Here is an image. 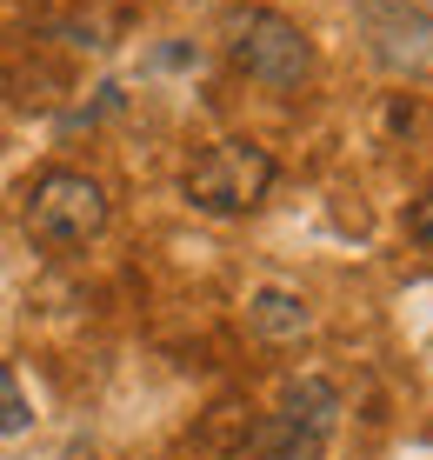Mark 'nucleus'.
<instances>
[{"instance_id": "obj_1", "label": "nucleus", "mask_w": 433, "mask_h": 460, "mask_svg": "<svg viewBox=\"0 0 433 460\" xmlns=\"http://www.w3.org/2000/svg\"><path fill=\"white\" fill-rule=\"evenodd\" d=\"M107 214H114L107 208V187L93 181V173H80V167H47L40 181L27 187V200H21V227L34 234L40 247H54V253L101 241Z\"/></svg>"}, {"instance_id": "obj_2", "label": "nucleus", "mask_w": 433, "mask_h": 460, "mask_svg": "<svg viewBox=\"0 0 433 460\" xmlns=\"http://www.w3.org/2000/svg\"><path fill=\"white\" fill-rule=\"evenodd\" d=\"M274 154L261 147V140H214L207 154H194V167H187V200H194L200 214L214 220H234V214H253L267 194H274Z\"/></svg>"}, {"instance_id": "obj_3", "label": "nucleus", "mask_w": 433, "mask_h": 460, "mask_svg": "<svg viewBox=\"0 0 433 460\" xmlns=\"http://www.w3.org/2000/svg\"><path fill=\"white\" fill-rule=\"evenodd\" d=\"M227 54L247 81L274 87V93H294L300 81L314 74V40L300 34V21H287L280 7H247L227 21Z\"/></svg>"}, {"instance_id": "obj_4", "label": "nucleus", "mask_w": 433, "mask_h": 460, "mask_svg": "<svg viewBox=\"0 0 433 460\" xmlns=\"http://www.w3.org/2000/svg\"><path fill=\"white\" fill-rule=\"evenodd\" d=\"M247 321H253V334H261V341H300L314 314H307V300H300V294L261 288V294H253V307H247Z\"/></svg>"}, {"instance_id": "obj_5", "label": "nucleus", "mask_w": 433, "mask_h": 460, "mask_svg": "<svg viewBox=\"0 0 433 460\" xmlns=\"http://www.w3.org/2000/svg\"><path fill=\"white\" fill-rule=\"evenodd\" d=\"M247 454H253V460H314V454H320V434H307V427L287 420V414H267V420L247 434Z\"/></svg>"}, {"instance_id": "obj_6", "label": "nucleus", "mask_w": 433, "mask_h": 460, "mask_svg": "<svg viewBox=\"0 0 433 460\" xmlns=\"http://www.w3.org/2000/svg\"><path fill=\"white\" fill-rule=\"evenodd\" d=\"M280 414H287V420H300L307 434L327 440V434H333V414H340V394H333L327 380H294V387H287V407H280Z\"/></svg>"}, {"instance_id": "obj_7", "label": "nucleus", "mask_w": 433, "mask_h": 460, "mask_svg": "<svg viewBox=\"0 0 433 460\" xmlns=\"http://www.w3.org/2000/svg\"><path fill=\"white\" fill-rule=\"evenodd\" d=\"M34 427V407H27V394H21V380H13V367L0 360V440L7 434H27Z\"/></svg>"}, {"instance_id": "obj_8", "label": "nucleus", "mask_w": 433, "mask_h": 460, "mask_svg": "<svg viewBox=\"0 0 433 460\" xmlns=\"http://www.w3.org/2000/svg\"><path fill=\"white\" fill-rule=\"evenodd\" d=\"M407 241H420V247H433V194H420L407 208Z\"/></svg>"}]
</instances>
